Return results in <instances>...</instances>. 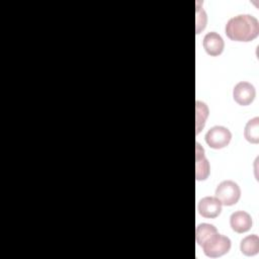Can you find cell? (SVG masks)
Here are the masks:
<instances>
[{
    "instance_id": "cell-1",
    "label": "cell",
    "mask_w": 259,
    "mask_h": 259,
    "mask_svg": "<svg viewBox=\"0 0 259 259\" xmlns=\"http://www.w3.org/2000/svg\"><path fill=\"white\" fill-rule=\"evenodd\" d=\"M225 31L232 40L251 41L259 34V22L251 14H239L227 21Z\"/></svg>"
},
{
    "instance_id": "cell-2",
    "label": "cell",
    "mask_w": 259,
    "mask_h": 259,
    "mask_svg": "<svg viewBox=\"0 0 259 259\" xmlns=\"http://www.w3.org/2000/svg\"><path fill=\"white\" fill-rule=\"evenodd\" d=\"M241 196V189L239 185L233 180L222 181L215 189V197L222 204L231 206L238 202Z\"/></svg>"
},
{
    "instance_id": "cell-3",
    "label": "cell",
    "mask_w": 259,
    "mask_h": 259,
    "mask_svg": "<svg viewBox=\"0 0 259 259\" xmlns=\"http://www.w3.org/2000/svg\"><path fill=\"white\" fill-rule=\"evenodd\" d=\"M203 252L207 257L217 258L228 253L231 249V240L221 234H217L202 246Z\"/></svg>"
},
{
    "instance_id": "cell-4",
    "label": "cell",
    "mask_w": 259,
    "mask_h": 259,
    "mask_svg": "<svg viewBox=\"0 0 259 259\" xmlns=\"http://www.w3.org/2000/svg\"><path fill=\"white\" fill-rule=\"evenodd\" d=\"M231 139V132L223 125H214L205 134V142L212 149L225 148L229 145Z\"/></svg>"
},
{
    "instance_id": "cell-5",
    "label": "cell",
    "mask_w": 259,
    "mask_h": 259,
    "mask_svg": "<svg viewBox=\"0 0 259 259\" xmlns=\"http://www.w3.org/2000/svg\"><path fill=\"white\" fill-rule=\"evenodd\" d=\"M256 91L255 87L246 81H241L237 83L233 89L234 100L243 106L249 105L255 98Z\"/></svg>"
},
{
    "instance_id": "cell-6",
    "label": "cell",
    "mask_w": 259,
    "mask_h": 259,
    "mask_svg": "<svg viewBox=\"0 0 259 259\" xmlns=\"http://www.w3.org/2000/svg\"><path fill=\"white\" fill-rule=\"evenodd\" d=\"M221 201L213 196H205L201 198L198 202L197 209L200 215L207 219L217 218L222 211Z\"/></svg>"
},
{
    "instance_id": "cell-7",
    "label": "cell",
    "mask_w": 259,
    "mask_h": 259,
    "mask_svg": "<svg viewBox=\"0 0 259 259\" xmlns=\"http://www.w3.org/2000/svg\"><path fill=\"white\" fill-rule=\"evenodd\" d=\"M252 218L244 210H237L230 217V226L236 233L242 234L248 232L252 228Z\"/></svg>"
},
{
    "instance_id": "cell-8",
    "label": "cell",
    "mask_w": 259,
    "mask_h": 259,
    "mask_svg": "<svg viewBox=\"0 0 259 259\" xmlns=\"http://www.w3.org/2000/svg\"><path fill=\"white\" fill-rule=\"evenodd\" d=\"M202 45H203L205 52L209 56H212V57L221 55L223 53L224 47H225L223 37L215 31L207 32L203 37Z\"/></svg>"
},
{
    "instance_id": "cell-9",
    "label": "cell",
    "mask_w": 259,
    "mask_h": 259,
    "mask_svg": "<svg viewBox=\"0 0 259 259\" xmlns=\"http://www.w3.org/2000/svg\"><path fill=\"white\" fill-rule=\"evenodd\" d=\"M209 175V163L204 156V150L199 143L195 149V177L196 180H204Z\"/></svg>"
},
{
    "instance_id": "cell-10",
    "label": "cell",
    "mask_w": 259,
    "mask_h": 259,
    "mask_svg": "<svg viewBox=\"0 0 259 259\" xmlns=\"http://www.w3.org/2000/svg\"><path fill=\"white\" fill-rule=\"evenodd\" d=\"M219 232H218L217 228L213 225H210V224H207V223L199 224L196 227V230H195L196 243L199 246H202L207 241H209L213 236H215Z\"/></svg>"
},
{
    "instance_id": "cell-11",
    "label": "cell",
    "mask_w": 259,
    "mask_h": 259,
    "mask_svg": "<svg viewBox=\"0 0 259 259\" xmlns=\"http://www.w3.org/2000/svg\"><path fill=\"white\" fill-rule=\"evenodd\" d=\"M240 250L246 256H254L259 252V238L257 235H249L240 243Z\"/></svg>"
},
{
    "instance_id": "cell-12",
    "label": "cell",
    "mask_w": 259,
    "mask_h": 259,
    "mask_svg": "<svg viewBox=\"0 0 259 259\" xmlns=\"http://www.w3.org/2000/svg\"><path fill=\"white\" fill-rule=\"evenodd\" d=\"M244 137L245 139L252 143H259V117L255 116L251 118L245 125L244 128Z\"/></svg>"
},
{
    "instance_id": "cell-13",
    "label": "cell",
    "mask_w": 259,
    "mask_h": 259,
    "mask_svg": "<svg viewBox=\"0 0 259 259\" xmlns=\"http://www.w3.org/2000/svg\"><path fill=\"white\" fill-rule=\"evenodd\" d=\"M208 115V107L204 102L196 101V134H198L204 126L205 119Z\"/></svg>"
},
{
    "instance_id": "cell-14",
    "label": "cell",
    "mask_w": 259,
    "mask_h": 259,
    "mask_svg": "<svg viewBox=\"0 0 259 259\" xmlns=\"http://www.w3.org/2000/svg\"><path fill=\"white\" fill-rule=\"evenodd\" d=\"M196 33H199V31L205 27L206 15L204 10L200 9L199 7L196 9Z\"/></svg>"
}]
</instances>
